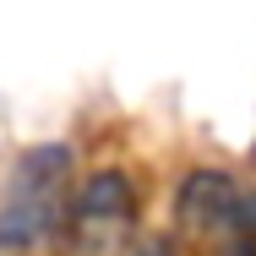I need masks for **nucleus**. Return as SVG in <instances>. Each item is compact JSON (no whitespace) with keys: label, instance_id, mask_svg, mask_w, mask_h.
Here are the masks:
<instances>
[{"label":"nucleus","instance_id":"1","mask_svg":"<svg viewBox=\"0 0 256 256\" xmlns=\"http://www.w3.org/2000/svg\"><path fill=\"white\" fill-rule=\"evenodd\" d=\"M76 158L66 142H38L11 164L0 191V256H44L66 240Z\"/></svg>","mask_w":256,"mask_h":256},{"label":"nucleus","instance_id":"2","mask_svg":"<svg viewBox=\"0 0 256 256\" xmlns=\"http://www.w3.org/2000/svg\"><path fill=\"white\" fill-rule=\"evenodd\" d=\"M240 196L246 186L224 169H186L169 212L174 256H234L240 251Z\"/></svg>","mask_w":256,"mask_h":256},{"label":"nucleus","instance_id":"3","mask_svg":"<svg viewBox=\"0 0 256 256\" xmlns=\"http://www.w3.org/2000/svg\"><path fill=\"white\" fill-rule=\"evenodd\" d=\"M136 207H142V191H136L131 169H93L71 191L66 246L88 256H120L136 234Z\"/></svg>","mask_w":256,"mask_h":256},{"label":"nucleus","instance_id":"4","mask_svg":"<svg viewBox=\"0 0 256 256\" xmlns=\"http://www.w3.org/2000/svg\"><path fill=\"white\" fill-rule=\"evenodd\" d=\"M234 256H256V191L240 196V251Z\"/></svg>","mask_w":256,"mask_h":256}]
</instances>
